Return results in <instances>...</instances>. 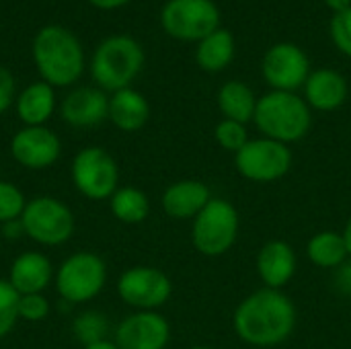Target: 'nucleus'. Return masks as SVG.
I'll use <instances>...</instances> for the list:
<instances>
[{
    "instance_id": "f257e3e1",
    "label": "nucleus",
    "mask_w": 351,
    "mask_h": 349,
    "mask_svg": "<svg viewBox=\"0 0 351 349\" xmlns=\"http://www.w3.org/2000/svg\"><path fill=\"white\" fill-rule=\"evenodd\" d=\"M237 335L253 348L284 344L296 327V306L280 290L263 288L247 296L234 311Z\"/></svg>"
},
{
    "instance_id": "f03ea898",
    "label": "nucleus",
    "mask_w": 351,
    "mask_h": 349,
    "mask_svg": "<svg viewBox=\"0 0 351 349\" xmlns=\"http://www.w3.org/2000/svg\"><path fill=\"white\" fill-rule=\"evenodd\" d=\"M31 58L39 80L53 88L74 86L86 66L80 39L62 25L41 27L31 43Z\"/></svg>"
},
{
    "instance_id": "7ed1b4c3",
    "label": "nucleus",
    "mask_w": 351,
    "mask_h": 349,
    "mask_svg": "<svg viewBox=\"0 0 351 349\" xmlns=\"http://www.w3.org/2000/svg\"><path fill=\"white\" fill-rule=\"evenodd\" d=\"M146 62L144 47L132 35H109L93 51L88 62V72L95 82L105 93H115L128 88Z\"/></svg>"
},
{
    "instance_id": "20e7f679",
    "label": "nucleus",
    "mask_w": 351,
    "mask_h": 349,
    "mask_svg": "<svg viewBox=\"0 0 351 349\" xmlns=\"http://www.w3.org/2000/svg\"><path fill=\"white\" fill-rule=\"evenodd\" d=\"M257 130L263 138L292 144L302 140L313 123V113L306 101L298 93L269 91L257 99V109L253 117Z\"/></svg>"
},
{
    "instance_id": "39448f33",
    "label": "nucleus",
    "mask_w": 351,
    "mask_h": 349,
    "mask_svg": "<svg viewBox=\"0 0 351 349\" xmlns=\"http://www.w3.org/2000/svg\"><path fill=\"white\" fill-rule=\"evenodd\" d=\"M107 284V263L90 251L68 255L56 269L53 288L68 304L93 302Z\"/></svg>"
},
{
    "instance_id": "423d86ee",
    "label": "nucleus",
    "mask_w": 351,
    "mask_h": 349,
    "mask_svg": "<svg viewBox=\"0 0 351 349\" xmlns=\"http://www.w3.org/2000/svg\"><path fill=\"white\" fill-rule=\"evenodd\" d=\"M25 237L41 247H62L76 230V218L68 204L53 195H37L27 202L21 216Z\"/></svg>"
},
{
    "instance_id": "0eeeda50",
    "label": "nucleus",
    "mask_w": 351,
    "mask_h": 349,
    "mask_svg": "<svg viewBox=\"0 0 351 349\" xmlns=\"http://www.w3.org/2000/svg\"><path fill=\"white\" fill-rule=\"evenodd\" d=\"M70 181L74 189L90 200H109L119 187L117 160L101 146H86L78 150L70 163Z\"/></svg>"
},
{
    "instance_id": "6e6552de",
    "label": "nucleus",
    "mask_w": 351,
    "mask_h": 349,
    "mask_svg": "<svg viewBox=\"0 0 351 349\" xmlns=\"http://www.w3.org/2000/svg\"><path fill=\"white\" fill-rule=\"evenodd\" d=\"M239 237V212L220 197H212L210 204L193 218L191 243L206 257H220L232 249Z\"/></svg>"
},
{
    "instance_id": "1a4fd4ad",
    "label": "nucleus",
    "mask_w": 351,
    "mask_h": 349,
    "mask_svg": "<svg viewBox=\"0 0 351 349\" xmlns=\"http://www.w3.org/2000/svg\"><path fill=\"white\" fill-rule=\"evenodd\" d=\"M222 14L214 0H167L160 8L162 31L177 41H195L220 29Z\"/></svg>"
},
{
    "instance_id": "9d476101",
    "label": "nucleus",
    "mask_w": 351,
    "mask_h": 349,
    "mask_svg": "<svg viewBox=\"0 0 351 349\" xmlns=\"http://www.w3.org/2000/svg\"><path fill=\"white\" fill-rule=\"evenodd\" d=\"M234 167L253 183H274L290 171L292 152L282 142L255 138L234 154Z\"/></svg>"
},
{
    "instance_id": "9b49d317",
    "label": "nucleus",
    "mask_w": 351,
    "mask_h": 349,
    "mask_svg": "<svg viewBox=\"0 0 351 349\" xmlns=\"http://www.w3.org/2000/svg\"><path fill=\"white\" fill-rule=\"evenodd\" d=\"M115 290L121 302L134 311H156L169 302L173 294V282L156 267L136 265L117 278Z\"/></svg>"
},
{
    "instance_id": "f8f14e48",
    "label": "nucleus",
    "mask_w": 351,
    "mask_h": 349,
    "mask_svg": "<svg viewBox=\"0 0 351 349\" xmlns=\"http://www.w3.org/2000/svg\"><path fill=\"white\" fill-rule=\"evenodd\" d=\"M311 72L313 70L306 51L292 41L274 43L261 62L263 80L271 86V91L296 93L304 86Z\"/></svg>"
},
{
    "instance_id": "ddd939ff",
    "label": "nucleus",
    "mask_w": 351,
    "mask_h": 349,
    "mask_svg": "<svg viewBox=\"0 0 351 349\" xmlns=\"http://www.w3.org/2000/svg\"><path fill=\"white\" fill-rule=\"evenodd\" d=\"M12 160L27 171H45L62 156V140L47 125H23L10 138Z\"/></svg>"
},
{
    "instance_id": "4468645a",
    "label": "nucleus",
    "mask_w": 351,
    "mask_h": 349,
    "mask_svg": "<svg viewBox=\"0 0 351 349\" xmlns=\"http://www.w3.org/2000/svg\"><path fill=\"white\" fill-rule=\"evenodd\" d=\"M169 339L171 325L156 311H136L128 315L113 333L117 349H165Z\"/></svg>"
},
{
    "instance_id": "2eb2a0df",
    "label": "nucleus",
    "mask_w": 351,
    "mask_h": 349,
    "mask_svg": "<svg viewBox=\"0 0 351 349\" xmlns=\"http://www.w3.org/2000/svg\"><path fill=\"white\" fill-rule=\"evenodd\" d=\"M58 111L70 128H97L109 117V95L95 84L74 86L60 101Z\"/></svg>"
},
{
    "instance_id": "dca6fc26",
    "label": "nucleus",
    "mask_w": 351,
    "mask_h": 349,
    "mask_svg": "<svg viewBox=\"0 0 351 349\" xmlns=\"http://www.w3.org/2000/svg\"><path fill=\"white\" fill-rule=\"evenodd\" d=\"M56 269L51 259L41 251H25L16 255L8 267V284L19 296L43 294L53 284Z\"/></svg>"
},
{
    "instance_id": "f3484780",
    "label": "nucleus",
    "mask_w": 351,
    "mask_h": 349,
    "mask_svg": "<svg viewBox=\"0 0 351 349\" xmlns=\"http://www.w3.org/2000/svg\"><path fill=\"white\" fill-rule=\"evenodd\" d=\"M304 101L311 109L317 111H335L348 101V80L341 72L333 68L313 70L304 82Z\"/></svg>"
},
{
    "instance_id": "a211bd4d",
    "label": "nucleus",
    "mask_w": 351,
    "mask_h": 349,
    "mask_svg": "<svg viewBox=\"0 0 351 349\" xmlns=\"http://www.w3.org/2000/svg\"><path fill=\"white\" fill-rule=\"evenodd\" d=\"M212 200L210 187L197 179H183L169 185L162 193V210L173 220H193Z\"/></svg>"
},
{
    "instance_id": "6ab92c4d",
    "label": "nucleus",
    "mask_w": 351,
    "mask_h": 349,
    "mask_svg": "<svg viewBox=\"0 0 351 349\" xmlns=\"http://www.w3.org/2000/svg\"><path fill=\"white\" fill-rule=\"evenodd\" d=\"M296 272V253L284 241H269L257 255V274L265 288L282 290Z\"/></svg>"
},
{
    "instance_id": "aec40b11",
    "label": "nucleus",
    "mask_w": 351,
    "mask_h": 349,
    "mask_svg": "<svg viewBox=\"0 0 351 349\" xmlns=\"http://www.w3.org/2000/svg\"><path fill=\"white\" fill-rule=\"evenodd\" d=\"M14 111L23 125H45L58 111L56 88L43 80H35L19 91Z\"/></svg>"
},
{
    "instance_id": "412c9836",
    "label": "nucleus",
    "mask_w": 351,
    "mask_h": 349,
    "mask_svg": "<svg viewBox=\"0 0 351 349\" xmlns=\"http://www.w3.org/2000/svg\"><path fill=\"white\" fill-rule=\"evenodd\" d=\"M150 117V105L142 93L128 86L109 95V121L121 132H138Z\"/></svg>"
},
{
    "instance_id": "4be33fe9",
    "label": "nucleus",
    "mask_w": 351,
    "mask_h": 349,
    "mask_svg": "<svg viewBox=\"0 0 351 349\" xmlns=\"http://www.w3.org/2000/svg\"><path fill=\"white\" fill-rule=\"evenodd\" d=\"M237 41L228 29H216L195 47V64L206 72H222L234 60Z\"/></svg>"
},
{
    "instance_id": "5701e85b",
    "label": "nucleus",
    "mask_w": 351,
    "mask_h": 349,
    "mask_svg": "<svg viewBox=\"0 0 351 349\" xmlns=\"http://www.w3.org/2000/svg\"><path fill=\"white\" fill-rule=\"evenodd\" d=\"M218 109L222 111L224 119H232L247 125L255 117L257 97L247 82L228 80L218 91Z\"/></svg>"
},
{
    "instance_id": "b1692460",
    "label": "nucleus",
    "mask_w": 351,
    "mask_h": 349,
    "mask_svg": "<svg viewBox=\"0 0 351 349\" xmlns=\"http://www.w3.org/2000/svg\"><path fill=\"white\" fill-rule=\"evenodd\" d=\"M306 255L311 263H315L321 269H337L350 257L343 234L333 230L317 232L306 245Z\"/></svg>"
},
{
    "instance_id": "393cba45",
    "label": "nucleus",
    "mask_w": 351,
    "mask_h": 349,
    "mask_svg": "<svg viewBox=\"0 0 351 349\" xmlns=\"http://www.w3.org/2000/svg\"><path fill=\"white\" fill-rule=\"evenodd\" d=\"M109 210L115 220L123 224H140L150 214V200L138 187H117V191L109 197Z\"/></svg>"
},
{
    "instance_id": "a878e982",
    "label": "nucleus",
    "mask_w": 351,
    "mask_h": 349,
    "mask_svg": "<svg viewBox=\"0 0 351 349\" xmlns=\"http://www.w3.org/2000/svg\"><path fill=\"white\" fill-rule=\"evenodd\" d=\"M72 335L78 344H82V348L105 341L109 335V321L99 311H84L74 317Z\"/></svg>"
},
{
    "instance_id": "bb28decb",
    "label": "nucleus",
    "mask_w": 351,
    "mask_h": 349,
    "mask_svg": "<svg viewBox=\"0 0 351 349\" xmlns=\"http://www.w3.org/2000/svg\"><path fill=\"white\" fill-rule=\"evenodd\" d=\"M25 193L10 181L0 179V224H6L10 220H19L27 206Z\"/></svg>"
},
{
    "instance_id": "cd10ccee",
    "label": "nucleus",
    "mask_w": 351,
    "mask_h": 349,
    "mask_svg": "<svg viewBox=\"0 0 351 349\" xmlns=\"http://www.w3.org/2000/svg\"><path fill=\"white\" fill-rule=\"evenodd\" d=\"M19 323V294L8 284L0 280V339L8 337Z\"/></svg>"
},
{
    "instance_id": "c85d7f7f",
    "label": "nucleus",
    "mask_w": 351,
    "mask_h": 349,
    "mask_svg": "<svg viewBox=\"0 0 351 349\" xmlns=\"http://www.w3.org/2000/svg\"><path fill=\"white\" fill-rule=\"evenodd\" d=\"M214 138L224 150L234 152V154L249 142V134H247L245 123H239V121H232V119L218 121V125L214 130Z\"/></svg>"
},
{
    "instance_id": "c756f323",
    "label": "nucleus",
    "mask_w": 351,
    "mask_h": 349,
    "mask_svg": "<svg viewBox=\"0 0 351 349\" xmlns=\"http://www.w3.org/2000/svg\"><path fill=\"white\" fill-rule=\"evenodd\" d=\"M49 300L45 294H27L19 296V321L25 323H41L49 317Z\"/></svg>"
},
{
    "instance_id": "7c9ffc66",
    "label": "nucleus",
    "mask_w": 351,
    "mask_h": 349,
    "mask_svg": "<svg viewBox=\"0 0 351 349\" xmlns=\"http://www.w3.org/2000/svg\"><path fill=\"white\" fill-rule=\"evenodd\" d=\"M329 35H331V41L335 43V47L343 56L351 58V8L341 10V12H335L331 16Z\"/></svg>"
},
{
    "instance_id": "2f4dec72",
    "label": "nucleus",
    "mask_w": 351,
    "mask_h": 349,
    "mask_svg": "<svg viewBox=\"0 0 351 349\" xmlns=\"http://www.w3.org/2000/svg\"><path fill=\"white\" fill-rule=\"evenodd\" d=\"M16 80L12 76V72L4 66H0V115L6 113L16 99Z\"/></svg>"
},
{
    "instance_id": "473e14b6",
    "label": "nucleus",
    "mask_w": 351,
    "mask_h": 349,
    "mask_svg": "<svg viewBox=\"0 0 351 349\" xmlns=\"http://www.w3.org/2000/svg\"><path fill=\"white\" fill-rule=\"evenodd\" d=\"M333 286H335V290H337L341 296L351 298V259H348L346 263H341V265L335 269Z\"/></svg>"
},
{
    "instance_id": "72a5a7b5",
    "label": "nucleus",
    "mask_w": 351,
    "mask_h": 349,
    "mask_svg": "<svg viewBox=\"0 0 351 349\" xmlns=\"http://www.w3.org/2000/svg\"><path fill=\"white\" fill-rule=\"evenodd\" d=\"M10 239V241H19L25 237V228H23V222L21 218L19 220H10L6 224H0V239Z\"/></svg>"
},
{
    "instance_id": "f704fd0d",
    "label": "nucleus",
    "mask_w": 351,
    "mask_h": 349,
    "mask_svg": "<svg viewBox=\"0 0 351 349\" xmlns=\"http://www.w3.org/2000/svg\"><path fill=\"white\" fill-rule=\"evenodd\" d=\"M88 2L99 10H115V8H121V6L130 4L132 0H88Z\"/></svg>"
},
{
    "instance_id": "c9c22d12",
    "label": "nucleus",
    "mask_w": 351,
    "mask_h": 349,
    "mask_svg": "<svg viewBox=\"0 0 351 349\" xmlns=\"http://www.w3.org/2000/svg\"><path fill=\"white\" fill-rule=\"evenodd\" d=\"M323 2L327 4V8H331V10H333V14L351 8V0H323Z\"/></svg>"
},
{
    "instance_id": "e433bc0d",
    "label": "nucleus",
    "mask_w": 351,
    "mask_h": 349,
    "mask_svg": "<svg viewBox=\"0 0 351 349\" xmlns=\"http://www.w3.org/2000/svg\"><path fill=\"white\" fill-rule=\"evenodd\" d=\"M341 234H343V241H346V247H348V255L351 257V218L348 220V224H346Z\"/></svg>"
},
{
    "instance_id": "4c0bfd02",
    "label": "nucleus",
    "mask_w": 351,
    "mask_h": 349,
    "mask_svg": "<svg viewBox=\"0 0 351 349\" xmlns=\"http://www.w3.org/2000/svg\"><path fill=\"white\" fill-rule=\"evenodd\" d=\"M82 349H117V346L111 339H105V341H99V344H93V346H86Z\"/></svg>"
},
{
    "instance_id": "58836bf2",
    "label": "nucleus",
    "mask_w": 351,
    "mask_h": 349,
    "mask_svg": "<svg viewBox=\"0 0 351 349\" xmlns=\"http://www.w3.org/2000/svg\"><path fill=\"white\" fill-rule=\"evenodd\" d=\"M189 349H214V348H210V346H193V348H189Z\"/></svg>"
},
{
    "instance_id": "ea45409f",
    "label": "nucleus",
    "mask_w": 351,
    "mask_h": 349,
    "mask_svg": "<svg viewBox=\"0 0 351 349\" xmlns=\"http://www.w3.org/2000/svg\"><path fill=\"white\" fill-rule=\"evenodd\" d=\"M0 249H2V241H0Z\"/></svg>"
}]
</instances>
